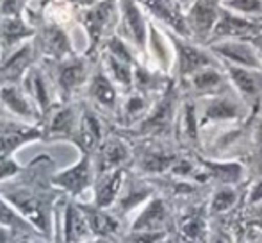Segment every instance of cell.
<instances>
[{
    "label": "cell",
    "mask_w": 262,
    "mask_h": 243,
    "mask_svg": "<svg viewBox=\"0 0 262 243\" xmlns=\"http://www.w3.org/2000/svg\"><path fill=\"white\" fill-rule=\"evenodd\" d=\"M47 167H50L49 157H38L34 159V174L25 175L24 172L20 181L0 184V193L18 209L25 220L34 226V229L43 238L52 240L55 209L62 193L55 190L52 181L45 183Z\"/></svg>",
    "instance_id": "1"
},
{
    "label": "cell",
    "mask_w": 262,
    "mask_h": 243,
    "mask_svg": "<svg viewBox=\"0 0 262 243\" xmlns=\"http://www.w3.org/2000/svg\"><path fill=\"white\" fill-rule=\"evenodd\" d=\"M118 0H100L93 7L82 9L80 24L88 34V54H93L102 43H105L113 34V29H118Z\"/></svg>",
    "instance_id": "2"
},
{
    "label": "cell",
    "mask_w": 262,
    "mask_h": 243,
    "mask_svg": "<svg viewBox=\"0 0 262 243\" xmlns=\"http://www.w3.org/2000/svg\"><path fill=\"white\" fill-rule=\"evenodd\" d=\"M166 34H168L169 42L173 45V50H175L173 72L177 73V77L180 80H186L187 77L207 68V66L221 65L205 45H200V43L193 42L189 38H182V36L175 34L171 31H166Z\"/></svg>",
    "instance_id": "3"
},
{
    "label": "cell",
    "mask_w": 262,
    "mask_h": 243,
    "mask_svg": "<svg viewBox=\"0 0 262 243\" xmlns=\"http://www.w3.org/2000/svg\"><path fill=\"white\" fill-rule=\"evenodd\" d=\"M118 9H120V18H118L116 34L130 43L138 50V54L145 56L150 29L148 14L139 6L138 0H118Z\"/></svg>",
    "instance_id": "4"
},
{
    "label": "cell",
    "mask_w": 262,
    "mask_h": 243,
    "mask_svg": "<svg viewBox=\"0 0 262 243\" xmlns=\"http://www.w3.org/2000/svg\"><path fill=\"white\" fill-rule=\"evenodd\" d=\"M198 109V124L202 127H207L212 124H225V121H239L245 118L248 106L237 97L234 90H228L225 93L214 95V97L202 98V106Z\"/></svg>",
    "instance_id": "5"
},
{
    "label": "cell",
    "mask_w": 262,
    "mask_h": 243,
    "mask_svg": "<svg viewBox=\"0 0 262 243\" xmlns=\"http://www.w3.org/2000/svg\"><path fill=\"white\" fill-rule=\"evenodd\" d=\"M95 179H97V168H95L93 154H80L75 165L55 172L52 175V184L62 195L77 198L86 190H93Z\"/></svg>",
    "instance_id": "6"
},
{
    "label": "cell",
    "mask_w": 262,
    "mask_h": 243,
    "mask_svg": "<svg viewBox=\"0 0 262 243\" xmlns=\"http://www.w3.org/2000/svg\"><path fill=\"white\" fill-rule=\"evenodd\" d=\"M207 49L223 66H237V68L260 70L262 72V57L253 42L223 39V42L210 43Z\"/></svg>",
    "instance_id": "7"
},
{
    "label": "cell",
    "mask_w": 262,
    "mask_h": 243,
    "mask_svg": "<svg viewBox=\"0 0 262 243\" xmlns=\"http://www.w3.org/2000/svg\"><path fill=\"white\" fill-rule=\"evenodd\" d=\"M221 0H191L186 6V22L189 38L200 45H207L217 24Z\"/></svg>",
    "instance_id": "8"
},
{
    "label": "cell",
    "mask_w": 262,
    "mask_h": 243,
    "mask_svg": "<svg viewBox=\"0 0 262 243\" xmlns=\"http://www.w3.org/2000/svg\"><path fill=\"white\" fill-rule=\"evenodd\" d=\"M138 2L150 16V20L156 22L159 27L175 32L182 38H189L186 7L179 0H138Z\"/></svg>",
    "instance_id": "9"
},
{
    "label": "cell",
    "mask_w": 262,
    "mask_h": 243,
    "mask_svg": "<svg viewBox=\"0 0 262 243\" xmlns=\"http://www.w3.org/2000/svg\"><path fill=\"white\" fill-rule=\"evenodd\" d=\"M259 34H262L260 20H250V18L239 16V14L232 13V11L225 9L221 6L220 18H217V24L214 27L212 34H210L207 45L223 42V39H248V42H253Z\"/></svg>",
    "instance_id": "10"
},
{
    "label": "cell",
    "mask_w": 262,
    "mask_h": 243,
    "mask_svg": "<svg viewBox=\"0 0 262 243\" xmlns=\"http://www.w3.org/2000/svg\"><path fill=\"white\" fill-rule=\"evenodd\" d=\"M55 91L61 97V104H66L75 91H79L86 83H90V68L86 59L79 56H72L68 59L54 63Z\"/></svg>",
    "instance_id": "11"
},
{
    "label": "cell",
    "mask_w": 262,
    "mask_h": 243,
    "mask_svg": "<svg viewBox=\"0 0 262 243\" xmlns=\"http://www.w3.org/2000/svg\"><path fill=\"white\" fill-rule=\"evenodd\" d=\"M36 49L50 63H59L73 56L70 34L59 24H45L36 32Z\"/></svg>",
    "instance_id": "12"
},
{
    "label": "cell",
    "mask_w": 262,
    "mask_h": 243,
    "mask_svg": "<svg viewBox=\"0 0 262 243\" xmlns=\"http://www.w3.org/2000/svg\"><path fill=\"white\" fill-rule=\"evenodd\" d=\"M61 241L59 243H84L93 238L88 220L80 208V202L72 197H62L61 208Z\"/></svg>",
    "instance_id": "13"
},
{
    "label": "cell",
    "mask_w": 262,
    "mask_h": 243,
    "mask_svg": "<svg viewBox=\"0 0 262 243\" xmlns=\"http://www.w3.org/2000/svg\"><path fill=\"white\" fill-rule=\"evenodd\" d=\"M36 49L34 42H25L0 59V84H20L29 70L34 66Z\"/></svg>",
    "instance_id": "14"
},
{
    "label": "cell",
    "mask_w": 262,
    "mask_h": 243,
    "mask_svg": "<svg viewBox=\"0 0 262 243\" xmlns=\"http://www.w3.org/2000/svg\"><path fill=\"white\" fill-rule=\"evenodd\" d=\"M171 215L164 198L154 195L130 222L128 233H168Z\"/></svg>",
    "instance_id": "15"
},
{
    "label": "cell",
    "mask_w": 262,
    "mask_h": 243,
    "mask_svg": "<svg viewBox=\"0 0 262 243\" xmlns=\"http://www.w3.org/2000/svg\"><path fill=\"white\" fill-rule=\"evenodd\" d=\"M223 66V65H221ZM230 80L232 90L248 108H255L262 98V72L260 70L237 68V66H223Z\"/></svg>",
    "instance_id": "16"
},
{
    "label": "cell",
    "mask_w": 262,
    "mask_h": 243,
    "mask_svg": "<svg viewBox=\"0 0 262 243\" xmlns=\"http://www.w3.org/2000/svg\"><path fill=\"white\" fill-rule=\"evenodd\" d=\"M182 83L187 86V90H191L200 98L214 97V95H220V93H225V91L232 90L227 72H225V68L221 65L207 66V68L200 70V72L187 77Z\"/></svg>",
    "instance_id": "17"
},
{
    "label": "cell",
    "mask_w": 262,
    "mask_h": 243,
    "mask_svg": "<svg viewBox=\"0 0 262 243\" xmlns=\"http://www.w3.org/2000/svg\"><path fill=\"white\" fill-rule=\"evenodd\" d=\"M80 208L84 211L93 238H100V240H107L111 243L121 238V218L113 209H102L93 202L91 204L80 202Z\"/></svg>",
    "instance_id": "18"
},
{
    "label": "cell",
    "mask_w": 262,
    "mask_h": 243,
    "mask_svg": "<svg viewBox=\"0 0 262 243\" xmlns=\"http://www.w3.org/2000/svg\"><path fill=\"white\" fill-rule=\"evenodd\" d=\"M145 56L152 61V68L159 70L164 75H169L173 72L175 65V50L169 42L168 34L162 27H159L156 22L150 20L148 29V43H146Z\"/></svg>",
    "instance_id": "19"
},
{
    "label": "cell",
    "mask_w": 262,
    "mask_h": 243,
    "mask_svg": "<svg viewBox=\"0 0 262 243\" xmlns=\"http://www.w3.org/2000/svg\"><path fill=\"white\" fill-rule=\"evenodd\" d=\"M41 138H45V134L38 125L0 121V157H14V152L21 145Z\"/></svg>",
    "instance_id": "20"
},
{
    "label": "cell",
    "mask_w": 262,
    "mask_h": 243,
    "mask_svg": "<svg viewBox=\"0 0 262 243\" xmlns=\"http://www.w3.org/2000/svg\"><path fill=\"white\" fill-rule=\"evenodd\" d=\"M154 195H156V188L150 183H146L145 179L128 177L127 175L123 188H121V193H120V197H118L116 204H114L113 211L123 220L125 216L130 215L132 211L143 208Z\"/></svg>",
    "instance_id": "21"
},
{
    "label": "cell",
    "mask_w": 262,
    "mask_h": 243,
    "mask_svg": "<svg viewBox=\"0 0 262 243\" xmlns=\"http://www.w3.org/2000/svg\"><path fill=\"white\" fill-rule=\"evenodd\" d=\"M21 88L31 97V100L34 102V106L41 113V116H47L55 108L54 104L55 84L54 80L50 83V79L47 77V73L41 68L32 66L27 72V75L24 77V80H21Z\"/></svg>",
    "instance_id": "22"
},
{
    "label": "cell",
    "mask_w": 262,
    "mask_h": 243,
    "mask_svg": "<svg viewBox=\"0 0 262 243\" xmlns=\"http://www.w3.org/2000/svg\"><path fill=\"white\" fill-rule=\"evenodd\" d=\"M132 159V152L128 145L120 138V136H109L100 143L97 152L93 154L95 168L98 174L113 172L118 168H125V165Z\"/></svg>",
    "instance_id": "23"
},
{
    "label": "cell",
    "mask_w": 262,
    "mask_h": 243,
    "mask_svg": "<svg viewBox=\"0 0 262 243\" xmlns=\"http://www.w3.org/2000/svg\"><path fill=\"white\" fill-rule=\"evenodd\" d=\"M49 121L43 127V134L47 139H70L73 143L79 129L80 113L72 104L55 106L49 113Z\"/></svg>",
    "instance_id": "24"
},
{
    "label": "cell",
    "mask_w": 262,
    "mask_h": 243,
    "mask_svg": "<svg viewBox=\"0 0 262 243\" xmlns=\"http://www.w3.org/2000/svg\"><path fill=\"white\" fill-rule=\"evenodd\" d=\"M0 106L6 113L21 120L36 121L41 118V113L20 84H0Z\"/></svg>",
    "instance_id": "25"
},
{
    "label": "cell",
    "mask_w": 262,
    "mask_h": 243,
    "mask_svg": "<svg viewBox=\"0 0 262 243\" xmlns=\"http://www.w3.org/2000/svg\"><path fill=\"white\" fill-rule=\"evenodd\" d=\"M125 179H127L125 168L98 174L93 184V204L102 209H113L121 193Z\"/></svg>",
    "instance_id": "26"
},
{
    "label": "cell",
    "mask_w": 262,
    "mask_h": 243,
    "mask_svg": "<svg viewBox=\"0 0 262 243\" xmlns=\"http://www.w3.org/2000/svg\"><path fill=\"white\" fill-rule=\"evenodd\" d=\"M104 139V129H102V121L97 113L93 109L80 111L79 129L73 139L80 154H95Z\"/></svg>",
    "instance_id": "27"
},
{
    "label": "cell",
    "mask_w": 262,
    "mask_h": 243,
    "mask_svg": "<svg viewBox=\"0 0 262 243\" xmlns=\"http://www.w3.org/2000/svg\"><path fill=\"white\" fill-rule=\"evenodd\" d=\"M179 154L171 152V150L164 149V147H145L136 157V165H138L141 174L148 175H162L169 174L175 163L179 161Z\"/></svg>",
    "instance_id": "28"
},
{
    "label": "cell",
    "mask_w": 262,
    "mask_h": 243,
    "mask_svg": "<svg viewBox=\"0 0 262 243\" xmlns=\"http://www.w3.org/2000/svg\"><path fill=\"white\" fill-rule=\"evenodd\" d=\"M198 165L204 170L205 177L214 179L216 183H220V186H237L245 177V167L239 161L198 157Z\"/></svg>",
    "instance_id": "29"
},
{
    "label": "cell",
    "mask_w": 262,
    "mask_h": 243,
    "mask_svg": "<svg viewBox=\"0 0 262 243\" xmlns=\"http://www.w3.org/2000/svg\"><path fill=\"white\" fill-rule=\"evenodd\" d=\"M88 95L95 102V106H98L100 109L105 111H116L118 109V100H120V93L118 88L113 80L109 79V75L105 73L104 68H98L93 75L90 77L88 83Z\"/></svg>",
    "instance_id": "30"
},
{
    "label": "cell",
    "mask_w": 262,
    "mask_h": 243,
    "mask_svg": "<svg viewBox=\"0 0 262 243\" xmlns=\"http://www.w3.org/2000/svg\"><path fill=\"white\" fill-rule=\"evenodd\" d=\"M36 32L38 29L24 22V18H2L0 20V49L9 54L29 38L36 36Z\"/></svg>",
    "instance_id": "31"
},
{
    "label": "cell",
    "mask_w": 262,
    "mask_h": 243,
    "mask_svg": "<svg viewBox=\"0 0 262 243\" xmlns=\"http://www.w3.org/2000/svg\"><path fill=\"white\" fill-rule=\"evenodd\" d=\"M154 102L156 100H152V97H148V95L139 93V91H136V90L128 91L123 104L120 106L121 124H123L125 127H136V125L150 113Z\"/></svg>",
    "instance_id": "32"
},
{
    "label": "cell",
    "mask_w": 262,
    "mask_h": 243,
    "mask_svg": "<svg viewBox=\"0 0 262 243\" xmlns=\"http://www.w3.org/2000/svg\"><path fill=\"white\" fill-rule=\"evenodd\" d=\"M0 224L9 227V229H13L14 233L20 238H24V240L41 236V234L34 229V226H32L29 220H25L24 216L18 213V209L14 208L2 193H0Z\"/></svg>",
    "instance_id": "33"
},
{
    "label": "cell",
    "mask_w": 262,
    "mask_h": 243,
    "mask_svg": "<svg viewBox=\"0 0 262 243\" xmlns=\"http://www.w3.org/2000/svg\"><path fill=\"white\" fill-rule=\"evenodd\" d=\"M179 241L180 243H207V227H205L204 213L193 208L180 218L179 222Z\"/></svg>",
    "instance_id": "34"
},
{
    "label": "cell",
    "mask_w": 262,
    "mask_h": 243,
    "mask_svg": "<svg viewBox=\"0 0 262 243\" xmlns=\"http://www.w3.org/2000/svg\"><path fill=\"white\" fill-rule=\"evenodd\" d=\"M102 68L105 70L109 79L116 84L118 90H123L127 93L134 90V65H128V63L116 59L109 54H104V66Z\"/></svg>",
    "instance_id": "35"
},
{
    "label": "cell",
    "mask_w": 262,
    "mask_h": 243,
    "mask_svg": "<svg viewBox=\"0 0 262 243\" xmlns=\"http://www.w3.org/2000/svg\"><path fill=\"white\" fill-rule=\"evenodd\" d=\"M237 200H239V191L235 190V186H220L216 188V191L210 197L209 211L212 215L227 213L237 204Z\"/></svg>",
    "instance_id": "36"
},
{
    "label": "cell",
    "mask_w": 262,
    "mask_h": 243,
    "mask_svg": "<svg viewBox=\"0 0 262 243\" xmlns=\"http://www.w3.org/2000/svg\"><path fill=\"white\" fill-rule=\"evenodd\" d=\"M221 6L250 20L262 18V0H221Z\"/></svg>",
    "instance_id": "37"
},
{
    "label": "cell",
    "mask_w": 262,
    "mask_h": 243,
    "mask_svg": "<svg viewBox=\"0 0 262 243\" xmlns=\"http://www.w3.org/2000/svg\"><path fill=\"white\" fill-rule=\"evenodd\" d=\"M29 0H0V20L2 18H24Z\"/></svg>",
    "instance_id": "38"
},
{
    "label": "cell",
    "mask_w": 262,
    "mask_h": 243,
    "mask_svg": "<svg viewBox=\"0 0 262 243\" xmlns=\"http://www.w3.org/2000/svg\"><path fill=\"white\" fill-rule=\"evenodd\" d=\"M24 172V168L14 161V157H0V184H6Z\"/></svg>",
    "instance_id": "39"
},
{
    "label": "cell",
    "mask_w": 262,
    "mask_h": 243,
    "mask_svg": "<svg viewBox=\"0 0 262 243\" xmlns=\"http://www.w3.org/2000/svg\"><path fill=\"white\" fill-rule=\"evenodd\" d=\"M248 204H262V177L260 179H257L255 183L250 186V190H248Z\"/></svg>",
    "instance_id": "40"
},
{
    "label": "cell",
    "mask_w": 262,
    "mask_h": 243,
    "mask_svg": "<svg viewBox=\"0 0 262 243\" xmlns=\"http://www.w3.org/2000/svg\"><path fill=\"white\" fill-rule=\"evenodd\" d=\"M21 241H25L24 238H20L13 229L0 224V243H21Z\"/></svg>",
    "instance_id": "41"
},
{
    "label": "cell",
    "mask_w": 262,
    "mask_h": 243,
    "mask_svg": "<svg viewBox=\"0 0 262 243\" xmlns=\"http://www.w3.org/2000/svg\"><path fill=\"white\" fill-rule=\"evenodd\" d=\"M66 4H72V6L79 7V9H88V7H93L95 4H98L100 0H64Z\"/></svg>",
    "instance_id": "42"
},
{
    "label": "cell",
    "mask_w": 262,
    "mask_h": 243,
    "mask_svg": "<svg viewBox=\"0 0 262 243\" xmlns=\"http://www.w3.org/2000/svg\"><path fill=\"white\" fill-rule=\"evenodd\" d=\"M157 243H180V241H179V238L173 236V234H166V236L162 238L161 241H157Z\"/></svg>",
    "instance_id": "43"
},
{
    "label": "cell",
    "mask_w": 262,
    "mask_h": 243,
    "mask_svg": "<svg viewBox=\"0 0 262 243\" xmlns=\"http://www.w3.org/2000/svg\"><path fill=\"white\" fill-rule=\"evenodd\" d=\"M24 243H52V241L47 240V238H43V236H36V238H31V240H25Z\"/></svg>",
    "instance_id": "44"
},
{
    "label": "cell",
    "mask_w": 262,
    "mask_h": 243,
    "mask_svg": "<svg viewBox=\"0 0 262 243\" xmlns=\"http://www.w3.org/2000/svg\"><path fill=\"white\" fill-rule=\"evenodd\" d=\"M84 243H111V241L100 240V238H91V240H88V241H84Z\"/></svg>",
    "instance_id": "45"
},
{
    "label": "cell",
    "mask_w": 262,
    "mask_h": 243,
    "mask_svg": "<svg viewBox=\"0 0 262 243\" xmlns=\"http://www.w3.org/2000/svg\"><path fill=\"white\" fill-rule=\"evenodd\" d=\"M39 2H41V7H45L47 4H50V2H52V0H39Z\"/></svg>",
    "instance_id": "46"
},
{
    "label": "cell",
    "mask_w": 262,
    "mask_h": 243,
    "mask_svg": "<svg viewBox=\"0 0 262 243\" xmlns=\"http://www.w3.org/2000/svg\"><path fill=\"white\" fill-rule=\"evenodd\" d=\"M179 2H180V4H182V6H184V7H186V6H187V4H189V2H191V0H179Z\"/></svg>",
    "instance_id": "47"
},
{
    "label": "cell",
    "mask_w": 262,
    "mask_h": 243,
    "mask_svg": "<svg viewBox=\"0 0 262 243\" xmlns=\"http://www.w3.org/2000/svg\"><path fill=\"white\" fill-rule=\"evenodd\" d=\"M4 113H6V111H4V109H2V106H0V116H2Z\"/></svg>",
    "instance_id": "48"
},
{
    "label": "cell",
    "mask_w": 262,
    "mask_h": 243,
    "mask_svg": "<svg viewBox=\"0 0 262 243\" xmlns=\"http://www.w3.org/2000/svg\"><path fill=\"white\" fill-rule=\"evenodd\" d=\"M21 243H24V241H21Z\"/></svg>",
    "instance_id": "49"
}]
</instances>
